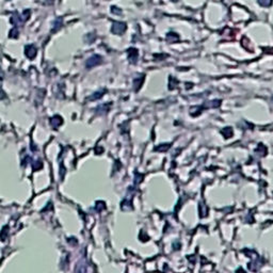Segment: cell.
Returning <instances> with one entry per match:
<instances>
[{
    "label": "cell",
    "instance_id": "cell-1",
    "mask_svg": "<svg viewBox=\"0 0 273 273\" xmlns=\"http://www.w3.org/2000/svg\"><path fill=\"white\" fill-rule=\"evenodd\" d=\"M101 62H103V58L98 55H94L86 60V68H92V67L96 66V65L100 64Z\"/></svg>",
    "mask_w": 273,
    "mask_h": 273
},
{
    "label": "cell",
    "instance_id": "cell-2",
    "mask_svg": "<svg viewBox=\"0 0 273 273\" xmlns=\"http://www.w3.org/2000/svg\"><path fill=\"white\" fill-rule=\"evenodd\" d=\"M126 28H127V27H126V24H125V22H113L111 31H112V33H114V34H122L125 32Z\"/></svg>",
    "mask_w": 273,
    "mask_h": 273
},
{
    "label": "cell",
    "instance_id": "cell-3",
    "mask_svg": "<svg viewBox=\"0 0 273 273\" xmlns=\"http://www.w3.org/2000/svg\"><path fill=\"white\" fill-rule=\"evenodd\" d=\"M127 55H128V60H129L130 63H136L138 61V50L136 48H129L127 50Z\"/></svg>",
    "mask_w": 273,
    "mask_h": 273
},
{
    "label": "cell",
    "instance_id": "cell-4",
    "mask_svg": "<svg viewBox=\"0 0 273 273\" xmlns=\"http://www.w3.org/2000/svg\"><path fill=\"white\" fill-rule=\"evenodd\" d=\"M25 53L29 59H33L36 56V47L34 45H28L25 48Z\"/></svg>",
    "mask_w": 273,
    "mask_h": 273
},
{
    "label": "cell",
    "instance_id": "cell-5",
    "mask_svg": "<svg viewBox=\"0 0 273 273\" xmlns=\"http://www.w3.org/2000/svg\"><path fill=\"white\" fill-rule=\"evenodd\" d=\"M166 41L170 42V43H176L177 41H179V35L174 32H171L166 35Z\"/></svg>",
    "mask_w": 273,
    "mask_h": 273
},
{
    "label": "cell",
    "instance_id": "cell-6",
    "mask_svg": "<svg viewBox=\"0 0 273 273\" xmlns=\"http://www.w3.org/2000/svg\"><path fill=\"white\" fill-rule=\"evenodd\" d=\"M143 81H144L143 75L140 77H136V79H134V88H136V90H139L140 86L143 84Z\"/></svg>",
    "mask_w": 273,
    "mask_h": 273
},
{
    "label": "cell",
    "instance_id": "cell-7",
    "mask_svg": "<svg viewBox=\"0 0 273 273\" xmlns=\"http://www.w3.org/2000/svg\"><path fill=\"white\" fill-rule=\"evenodd\" d=\"M257 2L261 5V7H265V8H268L272 4L273 0H257Z\"/></svg>",
    "mask_w": 273,
    "mask_h": 273
},
{
    "label": "cell",
    "instance_id": "cell-8",
    "mask_svg": "<svg viewBox=\"0 0 273 273\" xmlns=\"http://www.w3.org/2000/svg\"><path fill=\"white\" fill-rule=\"evenodd\" d=\"M111 12L115 13V14H121V10H118V8L116 7H112L111 8Z\"/></svg>",
    "mask_w": 273,
    "mask_h": 273
}]
</instances>
